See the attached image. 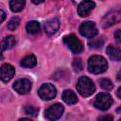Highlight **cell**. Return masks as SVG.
I'll list each match as a JSON object with an SVG mask.
<instances>
[{"mask_svg":"<svg viewBox=\"0 0 121 121\" xmlns=\"http://www.w3.org/2000/svg\"><path fill=\"white\" fill-rule=\"evenodd\" d=\"M108 62L105 58L98 55L92 56L88 60V71L93 74H100L107 70Z\"/></svg>","mask_w":121,"mask_h":121,"instance_id":"cell-1","label":"cell"},{"mask_svg":"<svg viewBox=\"0 0 121 121\" xmlns=\"http://www.w3.org/2000/svg\"><path fill=\"white\" fill-rule=\"evenodd\" d=\"M77 90L79 93V95H81L84 97H87L94 94L95 88L93 81L89 78L81 77V78H79V79L77 83Z\"/></svg>","mask_w":121,"mask_h":121,"instance_id":"cell-2","label":"cell"},{"mask_svg":"<svg viewBox=\"0 0 121 121\" xmlns=\"http://www.w3.org/2000/svg\"><path fill=\"white\" fill-rule=\"evenodd\" d=\"M112 104V98L108 93H99L94 101V106L101 111L108 110Z\"/></svg>","mask_w":121,"mask_h":121,"instance_id":"cell-3","label":"cell"},{"mask_svg":"<svg viewBox=\"0 0 121 121\" xmlns=\"http://www.w3.org/2000/svg\"><path fill=\"white\" fill-rule=\"evenodd\" d=\"M63 42L70 48V50L73 53H75V54H78V53H81L83 51V44H82V43L73 34L65 36L63 38Z\"/></svg>","mask_w":121,"mask_h":121,"instance_id":"cell-4","label":"cell"},{"mask_svg":"<svg viewBox=\"0 0 121 121\" xmlns=\"http://www.w3.org/2000/svg\"><path fill=\"white\" fill-rule=\"evenodd\" d=\"M38 94L40 95V97L43 100H51L53 99L56 95H57V91H56V88L53 84L51 83H44L43 84L39 91H38Z\"/></svg>","mask_w":121,"mask_h":121,"instance_id":"cell-5","label":"cell"},{"mask_svg":"<svg viewBox=\"0 0 121 121\" xmlns=\"http://www.w3.org/2000/svg\"><path fill=\"white\" fill-rule=\"evenodd\" d=\"M79 33L86 38H94L95 35H97L98 31L94 22L86 21L79 26Z\"/></svg>","mask_w":121,"mask_h":121,"instance_id":"cell-6","label":"cell"},{"mask_svg":"<svg viewBox=\"0 0 121 121\" xmlns=\"http://www.w3.org/2000/svg\"><path fill=\"white\" fill-rule=\"evenodd\" d=\"M63 111H64L63 106L60 103H57V104H54V105L50 106L48 109L45 110L44 116L48 120H57L62 115Z\"/></svg>","mask_w":121,"mask_h":121,"instance_id":"cell-7","label":"cell"},{"mask_svg":"<svg viewBox=\"0 0 121 121\" xmlns=\"http://www.w3.org/2000/svg\"><path fill=\"white\" fill-rule=\"evenodd\" d=\"M13 89L20 95L28 94L31 89V82L27 78H20L14 82Z\"/></svg>","mask_w":121,"mask_h":121,"instance_id":"cell-8","label":"cell"},{"mask_svg":"<svg viewBox=\"0 0 121 121\" xmlns=\"http://www.w3.org/2000/svg\"><path fill=\"white\" fill-rule=\"evenodd\" d=\"M15 74V69L12 65L9 63H5L0 68V78L2 81L7 82L10 80Z\"/></svg>","mask_w":121,"mask_h":121,"instance_id":"cell-9","label":"cell"},{"mask_svg":"<svg viewBox=\"0 0 121 121\" xmlns=\"http://www.w3.org/2000/svg\"><path fill=\"white\" fill-rule=\"evenodd\" d=\"M95 4L91 0H84L82 1L78 7V13L81 17H85L89 15V13L94 9Z\"/></svg>","mask_w":121,"mask_h":121,"instance_id":"cell-10","label":"cell"},{"mask_svg":"<svg viewBox=\"0 0 121 121\" xmlns=\"http://www.w3.org/2000/svg\"><path fill=\"white\" fill-rule=\"evenodd\" d=\"M60 27V21L57 18H52L48 20L44 25V30L48 36H52L57 32Z\"/></svg>","mask_w":121,"mask_h":121,"instance_id":"cell-11","label":"cell"},{"mask_svg":"<svg viewBox=\"0 0 121 121\" xmlns=\"http://www.w3.org/2000/svg\"><path fill=\"white\" fill-rule=\"evenodd\" d=\"M16 43V40L14 36H8L6 38H4L2 40V42L0 43V59L3 58L2 54L5 50L12 48Z\"/></svg>","mask_w":121,"mask_h":121,"instance_id":"cell-12","label":"cell"},{"mask_svg":"<svg viewBox=\"0 0 121 121\" xmlns=\"http://www.w3.org/2000/svg\"><path fill=\"white\" fill-rule=\"evenodd\" d=\"M118 21H119V11L112 10L103 18L102 25L104 27H106V26H110L115 24Z\"/></svg>","mask_w":121,"mask_h":121,"instance_id":"cell-13","label":"cell"},{"mask_svg":"<svg viewBox=\"0 0 121 121\" xmlns=\"http://www.w3.org/2000/svg\"><path fill=\"white\" fill-rule=\"evenodd\" d=\"M61 97H62V100L69 105H73L78 101V97H77L76 94L71 90H65L62 93Z\"/></svg>","mask_w":121,"mask_h":121,"instance_id":"cell-14","label":"cell"},{"mask_svg":"<svg viewBox=\"0 0 121 121\" xmlns=\"http://www.w3.org/2000/svg\"><path fill=\"white\" fill-rule=\"evenodd\" d=\"M106 52L108 54V56L110 57V59L113 60H120L121 59V51L118 47H115L113 45H109L106 49Z\"/></svg>","mask_w":121,"mask_h":121,"instance_id":"cell-15","label":"cell"},{"mask_svg":"<svg viewBox=\"0 0 121 121\" xmlns=\"http://www.w3.org/2000/svg\"><path fill=\"white\" fill-rule=\"evenodd\" d=\"M36 63H37V60L34 55H28L21 60V65L26 68H32L36 65Z\"/></svg>","mask_w":121,"mask_h":121,"instance_id":"cell-16","label":"cell"},{"mask_svg":"<svg viewBox=\"0 0 121 121\" xmlns=\"http://www.w3.org/2000/svg\"><path fill=\"white\" fill-rule=\"evenodd\" d=\"M26 31L29 34H33V35L38 34L40 32V30H41L40 24L37 21H30V22H28L26 26Z\"/></svg>","mask_w":121,"mask_h":121,"instance_id":"cell-17","label":"cell"},{"mask_svg":"<svg viewBox=\"0 0 121 121\" xmlns=\"http://www.w3.org/2000/svg\"><path fill=\"white\" fill-rule=\"evenodd\" d=\"M26 5V0H10L9 2V7L10 9L14 12H19L21 11Z\"/></svg>","mask_w":121,"mask_h":121,"instance_id":"cell-18","label":"cell"},{"mask_svg":"<svg viewBox=\"0 0 121 121\" xmlns=\"http://www.w3.org/2000/svg\"><path fill=\"white\" fill-rule=\"evenodd\" d=\"M104 43V39L103 37H99V38H94L89 42V45L90 47H94V48H98L101 47Z\"/></svg>","mask_w":121,"mask_h":121,"instance_id":"cell-19","label":"cell"},{"mask_svg":"<svg viewBox=\"0 0 121 121\" xmlns=\"http://www.w3.org/2000/svg\"><path fill=\"white\" fill-rule=\"evenodd\" d=\"M20 24V19L18 17H12L8 23V28L9 30H15Z\"/></svg>","mask_w":121,"mask_h":121,"instance_id":"cell-20","label":"cell"},{"mask_svg":"<svg viewBox=\"0 0 121 121\" xmlns=\"http://www.w3.org/2000/svg\"><path fill=\"white\" fill-rule=\"evenodd\" d=\"M99 84H100V86H101L104 90H106V91L112 90V87H113L112 81H111L110 79H108V78H101V79H99Z\"/></svg>","mask_w":121,"mask_h":121,"instance_id":"cell-21","label":"cell"},{"mask_svg":"<svg viewBox=\"0 0 121 121\" xmlns=\"http://www.w3.org/2000/svg\"><path fill=\"white\" fill-rule=\"evenodd\" d=\"M38 112H39V109L36 108V107H34V106H26V107H25V112H26V114L30 115L32 117L36 116L38 114Z\"/></svg>","mask_w":121,"mask_h":121,"instance_id":"cell-22","label":"cell"},{"mask_svg":"<svg viewBox=\"0 0 121 121\" xmlns=\"http://www.w3.org/2000/svg\"><path fill=\"white\" fill-rule=\"evenodd\" d=\"M73 67L75 69V71H81L82 70V62L80 60V59H76L73 61Z\"/></svg>","mask_w":121,"mask_h":121,"instance_id":"cell-23","label":"cell"},{"mask_svg":"<svg viewBox=\"0 0 121 121\" xmlns=\"http://www.w3.org/2000/svg\"><path fill=\"white\" fill-rule=\"evenodd\" d=\"M114 36H115V40H116V42L119 43L121 42V39H120V29H117V30L115 31Z\"/></svg>","mask_w":121,"mask_h":121,"instance_id":"cell-24","label":"cell"},{"mask_svg":"<svg viewBox=\"0 0 121 121\" xmlns=\"http://www.w3.org/2000/svg\"><path fill=\"white\" fill-rule=\"evenodd\" d=\"M5 18H6V13L2 9H0V23H2L5 20Z\"/></svg>","mask_w":121,"mask_h":121,"instance_id":"cell-25","label":"cell"},{"mask_svg":"<svg viewBox=\"0 0 121 121\" xmlns=\"http://www.w3.org/2000/svg\"><path fill=\"white\" fill-rule=\"evenodd\" d=\"M99 119H100V120H107V119L112 120V119H113V117H112V116H111V115H107V116H102V117H100Z\"/></svg>","mask_w":121,"mask_h":121,"instance_id":"cell-26","label":"cell"},{"mask_svg":"<svg viewBox=\"0 0 121 121\" xmlns=\"http://www.w3.org/2000/svg\"><path fill=\"white\" fill-rule=\"evenodd\" d=\"M31 1H32V3H33V4L38 5V4H41L42 2H43L44 0H31Z\"/></svg>","mask_w":121,"mask_h":121,"instance_id":"cell-27","label":"cell"},{"mask_svg":"<svg viewBox=\"0 0 121 121\" xmlns=\"http://www.w3.org/2000/svg\"><path fill=\"white\" fill-rule=\"evenodd\" d=\"M120 93H121V88L119 87L118 90H117V96H118L119 98H121V94H120Z\"/></svg>","mask_w":121,"mask_h":121,"instance_id":"cell-28","label":"cell"},{"mask_svg":"<svg viewBox=\"0 0 121 121\" xmlns=\"http://www.w3.org/2000/svg\"><path fill=\"white\" fill-rule=\"evenodd\" d=\"M117 79L120 80V73H118V75H117Z\"/></svg>","mask_w":121,"mask_h":121,"instance_id":"cell-29","label":"cell"}]
</instances>
